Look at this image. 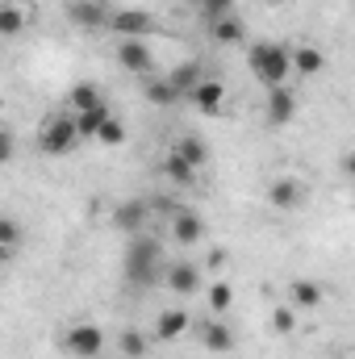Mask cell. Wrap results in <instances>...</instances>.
<instances>
[{
  "mask_svg": "<svg viewBox=\"0 0 355 359\" xmlns=\"http://www.w3.org/2000/svg\"><path fill=\"white\" fill-rule=\"evenodd\" d=\"M159 259H163V247L155 243V238H142V234H134V243L126 247V280L134 284V288H147V284H155V280H163V271H159Z\"/></svg>",
  "mask_w": 355,
  "mask_h": 359,
  "instance_id": "6da1fadb",
  "label": "cell"
},
{
  "mask_svg": "<svg viewBox=\"0 0 355 359\" xmlns=\"http://www.w3.org/2000/svg\"><path fill=\"white\" fill-rule=\"evenodd\" d=\"M247 63H251V76H255L264 88H280V84H288V76H293L288 50H284L280 42H267V38H260V42L247 50Z\"/></svg>",
  "mask_w": 355,
  "mask_h": 359,
  "instance_id": "7a4b0ae2",
  "label": "cell"
},
{
  "mask_svg": "<svg viewBox=\"0 0 355 359\" xmlns=\"http://www.w3.org/2000/svg\"><path fill=\"white\" fill-rule=\"evenodd\" d=\"M80 147V134H76V117L72 113H51L46 121H42V134H38V151L42 155H55V159H63V155H72Z\"/></svg>",
  "mask_w": 355,
  "mask_h": 359,
  "instance_id": "3957f363",
  "label": "cell"
},
{
  "mask_svg": "<svg viewBox=\"0 0 355 359\" xmlns=\"http://www.w3.org/2000/svg\"><path fill=\"white\" fill-rule=\"evenodd\" d=\"M63 351L76 359H96L105 351V330L92 326V322H76L67 334H63Z\"/></svg>",
  "mask_w": 355,
  "mask_h": 359,
  "instance_id": "277c9868",
  "label": "cell"
},
{
  "mask_svg": "<svg viewBox=\"0 0 355 359\" xmlns=\"http://www.w3.org/2000/svg\"><path fill=\"white\" fill-rule=\"evenodd\" d=\"M109 29L117 38H147V34H155V17L147 8H113L109 13Z\"/></svg>",
  "mask_w": 355,
  "mask_h": 359,
  "instance_id": "5b68a950",
  "label": "cell"
},
{
  "mask_svg": "<svg viewBox=\"0 0 355 359\" xmlns=\"http://www.w3.org/2000/svg\"><path fill=\"white\" fill-rule=\"evenodd\" d=\"M267 205L276 209V213H297L301 205H305V184L293 176H276L267 184Z\"/></svg>",
  "mask_w": 355,
  "mask_h": 359,
  "instance_id": "8992f818",
  "label": "cell"
},
{
  "mask_svg": "<svg viewBox=\"0 0 355 359\" xmlns=\"http://www.w3.org/2000/svg\"><path fill=\"white\" fill-rule=\"evenodd\" d=\"M117 67H121V72H134V76H151L155 55H151L147 38H121V42H117Z\"/></svg>",
  "mask_w": 355,
  "mask_h": 359,
  "instance_id": "52a82bcc",
  "label": "cell"
},
{
  "mask_svg": "<svg viewBox=\"0 0 355 359\" xmlns=\"http://www.w3.org/2000/svg\"><path fill=\"white\" fill-rule=\"evenodd\" d=\"M147 217H151V201H142V196H134V201H121V205L113 209V230L134 238V234H142Z\"/></svg>",
  "mask_w": 355,
  "mask_h": 359,
  "instance_id": "ba28073f",
  "label": "cell"
},
{
  "mask_svg": "<svg viewBox=\"0 0 355 359\" xmlns=\"http://www.w3.org/2000/svg\"><path fill=\"white\" fill-rule=\"evenodd\" d=\"M163 284H168L176 297H192V292H201V288H205V276H201L196 264L180 259V264H172V268L163 271Z\"/></svg>",
  "mask_w": 355,
  "mask_h": 359,
  "instance_id": "9c48e42d",
  "label": "cell"
},
{
  "mask_svg": "<svg viewBox=\"0 0 355 359\" xmlns=\"http://www.w3.org/2000/svg\"><path fill=\"white\" fill-rule=\"evenodd\" d=\"M188 96H192L196 113H205V117H222V109H226V84H222V80H209V76H205Z\"/></svg>",
  "mask_w": 355,
  "mask_h": 359,
  "instance_id": "30bf717a",
  "label": "cell"
},
{
  "mask_svg": "<svg viewBox=\"0 0 355 359\" xmlns=\"http://www.w3.org/2000/svg\"><path fill=\"white\" fill-rule=\"evenodd\" d=\"M172 238H176L180 247H196V243L205 238L201 213H192V209H172Z\"/></svg>",
  "mask_w": 355,
  "mask_h": 359,
  "instance_id": "8fae6325",
  "label": "cell"
},
{
  "mask_svg": "<svg viewBox=\"0 0 355 359\" xmlns=\"http://www.w3.org/2000/svg\"><path fill=\"white\" fill-rule=\"evenodd\" d=\"M293 117H297V92L288 88V84L267 88V121L272 126H288Z\"/></svg>",
  "mask_w": 355,
  "mask_h": 359,
  "instance_id": "7c38bea8",
  "label": "cell"
},
{
  "mask_svg": "<svg viewBox=\"0 0 355 359\" xmlns=\"http://www.w3.org/2000/svg\"><path fill=\"white\" fill-rule=\"evenodd\" d=\"M188 326H192L188 309H163V313L155 318V334H151V343H176L180 334H188Z\"/></svg>",
  "mask_w": 355,
  "mask_h": 359,
  "instance_id": "4fadbf2b",
  "label": "cell"
},
{
  "mask_svg": "<svg viewBox=\"0 0 355 359\" xmlns=\"http://www.w3.org/2000/svg\"><path fill=\"white\" fill-rule=\"evenodd\" d=\"M67 17L80 25V29H105L109 25V8L100 0H72L67 4Z\"/></svg>",
  "mask_w": 355,
  "mask_h": 359,
  "instance_id": "5bb4252c",
  "label": "cell"
},
{
  "mask_svg": "<svg viewBox=\"0 0 355 359\" xmlns=\"http://www.w3.org/2000/svg\"><path fill=\"white\" fill-rule=\"evenodd\" d=\"M163 80H168V84L180 92V96H188V92L205 80V67H201V59H184V63H176V67H172Z\"/></svg>",
  "mask_w": 355,
  "mask_h": 359,
  "instance_id": "9a60e30c",
  "label": "cell"
},
{
  "mask_svg": "<svg viewBox=\"0 0 355 359\" xmlns=\"http://www.w3.org/2000/svg\"><path fill=\"white\" fill-rule=\"evenodd\" d=\"M172 155L184 159L188 168H196V172H201V168H205V159H209V147H205V138H201V134H180L176 142H172Z\"/></svg>",
  "mask_w": 355,
  "mask_h": 359,
  "instance_id": "2e32d148",
  "label": "cell"
},
{
  "mask_svg": "<svg viewBox=\"0 0 355 359\" xmlns=\"http://www.w3.org/2000/svg\"><path fill=\"white\" fill-rule=\"evenodd\" d=\"M209 34H213V42H217V46H243V38H247V25H243L234 13H226V17H213Z\"/></svg>",
  "mask_w": 355,
  "mask_h": 359,
  "instance_id": "e0dca14e",
  "label": "cell"
},
{
  "mask_svg": "<svg viewBox=\"0 0 355 359\" xmlns=\"http://www.w3.org/2000/svg\"><path fill=\"white\" fill-rule=\"evenodd\" d=\"M288 67L297 76H318V72H326V55L318 46H293L288 50Z\"/></svg>",
  "mask_w": 355,
  "mask_h": 359,
  "instance_id": "ac0fdd59",
  "label": "cell"
},
{
  "mask_svg": "<svg viewBox=\"0 0 355 359\" xmlns=\"http://www.w3.org/2000/svg\"><path fill=\"white\" fill-rule=\"evenodd\" d=\"M201 347L213 351V355H226V351H234V330L226 322H205L201 326Z\"/></svg>",
  "mask_w": 355,
  "mask_h": 359,
  "instance_id": "d6986e66",
  "label": "cell"
},
{
  "mask_svg": "<svg viewBox=\"0 0 355 359\" xmlns=\"http://www.w3.org/2000/svg\"><path fill=\"white\" fill-rule=\"evenodd\" d=\"M72 117H76V134H80V142H84V138H88V142H96V130H100V126L113 117V109L100 100V104L84 109V113H72Z\"/></svg>",
  "mask_w": 355,
  "mask_h": 359,
  "instance_id": "ffe728a7",
  "label": "cell"
},
{
  "mask_svg": "<svg viewBox=\"0 0 355 359\" xmlns=\"http://www.w3.org/2000/svg\"><path fill=\"white\" fill-rule=\"evenodd\" d=\"M288 301H293V309H318L322 305V284L301 276V280L288 284Z\"/></svg>",
  "mask_w": 355,
  "mask_h": 359,
  "instance_id": "44dd1931",
  "label": "cell"
},
{
  "mask_svg": "<svg viewBox=\"0 0 355 359\" xmlns=\"http://www.w3.org/2000/svg\"><path fill=\"white\" fill-rule=\"evenodd\" d=\"M25 29V8L17 0H0V38H17Z\"/></svg>",
  "mask_w": 355,
  "mask_h": 359,
  "instance_id": "7402d4cb",
  "label": "cell"
},
{
  "mask_svg": "<svg viewBox=\"0 0 355 359\" xmlns=\"http://www.w3.org/2000/svg\"><path fill=\"white\" fill-rule=\"evenodd\" d=\"M142 96L151 100V104H159V109H168V104H176L180 92L163 80V76H155V80H142Z\"/></svg>",
  "mask_w": 355,
  "mask_h": 359,
  "instance_id": "603a6c76",
  "label": "cell"
},
{
  "mask_svg": "<svg viewBox=\"0 0 355 359\" xmlns=\"http://www.w3.org/2000/svg\"><path fill=\"white\" fill-rule=\"evenodd\" d=\"M117 347H121V355L126 359H142L147 355V347H151V334H142V330H121Z\"/></svg>",
  "mask_w": 355,
  "mask_h": 359,
  "instance_id": "cb8c5ba5",
  "label": "cell"
},
{
  "mask_svg": "<svg viewBox=\"0 0 355 359\" xmlns=\"http://www.w3.org/2000/svg\"><path fill=\"white\" fill-rule=\"evenodd\" d=\"M230 305H234V288L226 280H213L209 284V309L213 313H230Z\"/></svg>",
  "mask_w": 355,
  "mask_h": 359,
  "instance_id": "d4e9b609",
  "label": "cell"
},
{
  "mask_svg": "<svg viewBox=\"0 0 355 359\" xmlns=\"http://www.w3.org/2000/svg\"><path fill=\"white\" fill-rule=\"evenodd\" d=\"M96 142H100V147H121V142H126V121H121V117H109V121L96 130Z\"/></svg>",
  "mask_w": 355,
  "mask_h": 359,
  "instance_id": "484cf974",
  "label": "cell"
},
{
  "mask_svg": "<svg viewBox=\"0 0 355 359\" xmlns=\"http://www.w3.org/2000/svg\"><path fill=\"white\" fill-rule=\"evenodd\" d=\"M67 100H72V109H76V113H84V109H92V104H100L105 96H100V88H96V84H76Z\"/></svg>",
  "mask_w": 355,
  "mask_h": 359,
  "instance_id": "4316f807",
  "label": "cell"
},
{
  "mask_svg": "<svg viewBox=\"0 0 355 359\" xmlns=\"http://www.w3.org/2000/svg\"><path fill=\"white\" fill-rule=\"evenodd\" d=\"M163 176L172 180V184H196V168H188L184 159L168 155V163H163Z\"/></svg>",
  "mask_w": 355,
  "mask_h": 359,
  "instance_id": "83f0119b",
  "label": "cell"
},
{
  "mask_svg": "<svg viewBox=\"0 0 355 359\" xmlns=\"http://www.w3.org/2000/svg\"><path fill=\"white\" fill-rule=\"evenodd\" d=\"M272 330H276V334H293V330H297V309H293V305L272 309Z\"/></svg>",
  "mask_w": 355,
  "mask_h": 359,
  "instance_id": "f1b7e54d",
  "label": "cell"
},
{
  "mask_svg": "<svg viewBox=\"0 0 355 359\" xmlns=\"http://www.w3.org/2000/svg\"><path fill=\"white\" fill-rule=\"evenodd\" d=\"M21 238H25V234H21V226H17L13 217H0V251H17V247H21Z\"/></svg>",
  "mask_w": 355,
  "mask_h": 359,
  "instance_id": "f546056e",
  "label": "cell"
},
{
  "mask_svg": "<svg viewBox=\"0 0 355 359\" xmlns=\"http://www.w3.org/2000/svg\"><path fill=\"white\" fill-rule=\"evenodd\" d=\"M13 155H17V138H13V130L0 126V163H8Z\"/></svg>",
  "mask_w": 355,
  "mask_h": 359,
  "instance_id": "4dcf8cb0",
  "label": "cell"
},
{
  "mask_svg": "<svg viewBox=\"0 0 355 359\" xmlns=\"http://www.w3.org/2000/svg\"><path fill=\"white\" fill-rule=\"evenodd\" d=\"M201 8H205V13H209V21H213V17L234 13V0H201Z\"/></svg>",
  "mask_w": 355,
  "mask_h": 359,
  "instance_id": "1f68e13d",
  "label": "cell"
},
{
  "mask_svg": "<svg viewBox=\"0 0 355 359\" xmlns=\"http://www.w3.org/2000/svg\"><path fill=\"white\" fill-rule=\"evenodd\" d=\"M226 259H230L226 251H209V268H213V271H217V268H226Z\"/></svg>",
  "mask_w": 355,
  "mask_h": 359,
  "instance_id": "d6a6232c",
  "label": "cell"
},
{
  "mask_svg": "<svg viewBox=\"0 0 355 359\" xmlns=\"http://www.w3.org/2000/svg\"><path fill=\"white\" fill-rule=\"evenodd\" d=\"M184 4H196V8H201V0H184Z\"/></svg>",
  "mask_w": 355,
  "mask_h": 359,
  "instance_id": "836d02e7",
  "label": "cell"
},
{
  "mask_svg": "<svg viewBox=\"0 0 355 359\" xmlns=\"http://www.w3.org/2000/svg\"><path fill=\"white\" fill-rule=\"evenodd\" d=\"M272 4H288V0H272Z\"/></svg>",
  "mask_w": 355,
  "mask_h": 359,
  "instance_id": "e575fe53",
  "label": "cell"
},
{
  "mask_svg": "<svg viewBox=\"0 0 355 359\" xmlns=\"http://www.w3.org/2000/svg\"><path fill=\"white\" fill-rule=\"evenodd\" d=\"M0 113H4V96H0Z\"/></svg>",
  "mask_w": 355,
  "mask_h": 359,
  "instance_id": "d590c367",
  "label": "cell"
},
{
  "mask_svg": "<svg viewBox=\"0 0 355 359\" xmlns=\"http://www.w3.org/2000/svg\"><path fill=\"white\" fill-rule=\"evenodd\" d=\"M0 255H4V251H0Z\"/></svg>",
  "mask_w": 355,
  "mask_h": 359,
  "instance_id": "8d00e7d4",
  "label": "cell"
}]
</instances>
